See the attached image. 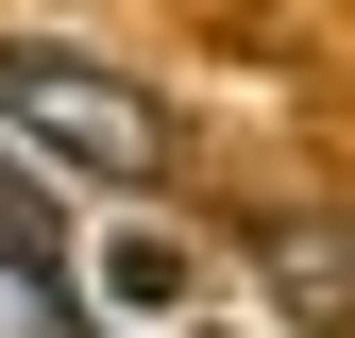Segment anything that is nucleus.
I'll return each mask as SVG.
<instances>
[{"instance_id":"obj_1","label":"nucleus","mask_w":355,"mask_h":338,"mask_svg":"<svg viewBox=\"0 0 355 338\" xmlns=\"http://www.w3.org/2000/svg\"><path fill=\"white\" fill-rule=\"evenodd\" d=\"M0 152L34 169V186H153L169 169V102L136 68H102V51H68V34H0Z\"/></svg>"},{"instance_id":"obj_2","label":"nucleus","mask_w":355,"mask_h":338,"mask_svg":"<svg viewBox=\"0 0 355 338\" xmlns=\"http://www.w3.org/2000/svg\"><path fill=\"white\" fill-rule=\"evenodd\" d=\"M254 271H271V305H288L304 338H355V237H338V220H288Z\"/></svg>"}]
</instances>
